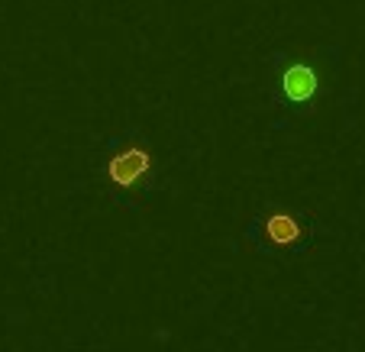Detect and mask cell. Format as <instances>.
<instances>
[{
  "label": "cell",
  "instance_id": "1",
  "mask_svg": "<svg viewBox=\"0 0 365 352\" xmlns=\"http://www.w3.org/2000/svg\"><path fill=\"white\" fill-rule=\"evenodd\" d=\"M149 172H152V155H149V149H143V145H136V143L117 149L110 159L103 162V178H107V185L120 187V191L139 187L149 178Z\"/></svg>",
  "mask_w": 365,
  "mask_h": 352
},
{
  "label": "cell",
  "instance_id": "3",
  "mask_svg": "<svg viewBox=\"0 0 365 352\" xmlns=\"http://www.w3.org/2000/svg\"><path fill=\"white\" fill-rule=\"evenodd\" d=\"M320 90V75L314 65L307 62H291L282 75V94L288 97L291 104H304Z\"/></svg>",
  "mask_w": 365,
  "mask_h": 352
},
{
  "label": "cell",
  "instance_id": "2",
  "mask_svg": "<svg viewBox=\"0 0 365 352\" xmlns=\"http://www.w3.org/2000/svg\"><path fill=\"white\" fill-rule=\"evenodd\" d=\"M259 227H262L265 246H272V249H291L304 236L301 220L291 210H269L265 217H259Z\"/></svg>",
  "mask_w": 365,
  "mask_h": 352
}]
</instances>
